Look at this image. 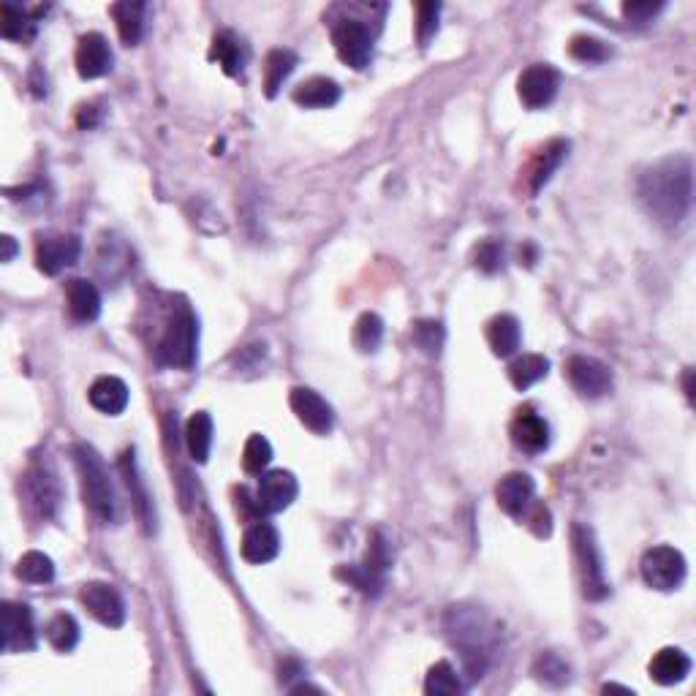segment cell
I'll list each match as a JSON object with an SVG mask.
<instances>
[{"label": "cell", "instance_id": "cell-36", "mask_svg": "<svg viewBox=\"0 0 696 696\" xmlns=\"http://www.w3.org/2000/svg\"><path fill=\"white\" fill-rule=\"evenodd\" d=\"M411 338H414V346L419 348L422 354H427V357H438V354H441V348H444L446 332L444 327H441V321L422 319V321H416L414 329H411Z\"/></svg>", "mask_w": 696, "mask_h": 696}, {"label": "cell", "instance_id": "cell-43", "mask_svg": "<svg viewBox=\"0 0 696 696\" xmlns=\"http://www.w3.org/2000/svg\"><path fill=\"white\" fill-rule=\"evenodd\" d=\"M525 514H528V525H531L536 536H550L552 517H550V509H547L544 503H531V509H528Z\"/></svg>", "mask_w": 696, "mask_h": 696}, {"label": "cell", "instance_id": "cell-23", "mask_svg": "<svg viewBox=\"0 0 696 696\" xmlns=\"http://www.w3.org/2000/svg\"><path fill=\"white\" fill-rule=\"evenodd\" d=\"M291 98L305 109H329L340 101V85L335 79L313 77L294 87Z\"/></svg>", "mask_w": 696, "mask_h": 696}, {"label": "cell", "instance_id": "cell-14", "mask_svg": "<svg viewBox=\"0 0 696 696\" xmlns=\"http://www.w3.org/2000/svg\"><path fill=\"white\" fill-rule=\"evenodd\" d=\"M533 495H536V482H533L531 474H522V471L506 474L495 487L498 506L509 517H525V512L531 509Z\"/></svg>", "mask_w": 696, "mask_h": 696}, {"label": "cell", "instance_id": "cell-22", "mask_svg": "<svg viewBox=\"0 0 696 696\" xmlns=\"http://www.w3.org/2000/svg\"><path fill=\"white\" fill-rule=\"evenodd\" d=\"M28 495L30 503L36 506L41 517H52L60 506V484L58 476L47 468H36L28 476Z\"/></svg>", "mask_w": 696, "mask_h": 696}, {"label": "cell", "instance_id": "cell-26", "mask_svg": "<svg viewBox=\"0 0 696 696\" xmlns=\"http://www.w3.org/2000/svg\"><path fill=\"white\" fill-rule=\"evenodd\" d=\"M210 60H218V66L229 74V77H237L242 68H245V60H248V52L242 47V41L223 30L213 39V47H210Z\"/></svg>", "mask_w": 696, "mask_h": 696}, {"label": "cell", "instance_id": "cell-34", "mask_svg": "<svg viewBox=\"0 0 696 696\" xmlns=\"http://www.w3.org/2000/svg\"><path fill=\"white\" fill-rule=\"evenodd\" d=\"M47 639L49 645L55 650H60V653H68V650L77 648L79 642V623L74 615H66V612H60V615H55V618L47 623Z\"/></svg>", "mask_w": 696, "mask_h": 696}, {"label": "cell", "instance_id": "cell-20", "mask_svg": "<svg viewBox=\"0 0 696 696\" xmlns=\"http://www.w3.org/2000/svg\"><path fill=\"white\" fill-rule=\"evenodd\" d=\"M66 302L71 319L82 321V324H90V321L98 319L101 313V294L90 281L85 278H74L68 281L66 286Z\"/></svg>", "mask_w": 696, "mask_h": 696}, {"label": "cell", "instance_id": "cell-30", "mask_svg": "<svg viewBox=\"0 0 696 696\" xmlns=\"http://www.w3.org/2000/svg\"><path fill=\"white\" fill-rule=\"evenodd\" d=\"M0 33L9 41H28L36 33V17L22 6L3 3L0 6Z\"/></svg>", "mask_w": 696, "mask_h": 696}, {"label": "cell", "instance_id": "cell-5", "mask_svg": "<svg viewBox=\"0 0 696 696\" xmlns=\"http://www.w3.org/2000/svg\"><path fill=\"white\" fill-rule=\"evenodd\" d=\"M642 580L656 590H675L680 582L686 580V558L675 547H653L642 555Z\"/></svg>", "mask_w": 696, "mask_h": 696}, {"label": "cell", "instance_id": "cell-24", "mask_svg": "<svg viewBox=\"0 0 696 696\" xmlns=\"http://www.w3.org/2000/svg\"><path fill=\"white\" fill-rule=\"evenodd\" d=\"M688 672H691V658L680 648L658 650L650 661V677L658 686H675L680 680H686Z\"/></svg>", "mask_w": 696, "mask_h": 696}, {"label": "cell", "instance_id": "cell-44", "mask_svg": "<svg viewBox=\"0 0 696 696\" xmlns=\"http://www.w3.org/2000/svg\"><path fill=\"white\" fill-rule=\"evenodd\" d=\"M0 245H3L0 261H11V259H14V253H17V242H14V237H9V234H3V237H0Z\"/></svg>", "mask_w": 696, "mask_h": 696}, {"label": "cell", "instance_id": "cell-21", "mask_svg": "<svg viewBox=\"0 0 696 696\" xmlns=\"http://www.w3.org/2000/svg\"><path fill=\"white\" fill-rule=\"evenodd\" d=\"M569 155V142L563 139H552L550 145H544L539 155L533 158L531 169H528V180H531V194H539L544 185L550 183L552 174L558 172V166L566 161Z\"/></svg>", "mask_w": 696, "mask_h": 696}, {"label": "cell", "instance_id": "cell-41", "mask_svg": "<svg viewBox=\"0 0 696 696\" xmlns=\"http://www.w3.org/2000/svg\"><path fill=\"white\" fill-rule=\"evenodd\" d=\"M476 267L482 272H487V275H493V272H498L503 267V245L495 240H484L479 248H476Z\"/></svg>", "mask_w": 696, "mask_h": 696}, {"label": "cell", "instance_id": "cell-31", "mask_svg": "<svg viewBox=\"0 0 696 696\" xmlns=\"http://www.w3.org/2000/svg\"><path fill=\"white\" fill-rule=\"evenodd\" d=\"M547 370H550V362L542 357V354H522V357H517L509 365V378H512V384L520 392H525V389H531L533 384H539L544 376H547Z\"/></svg>", "mask_w": 696, "mask_h": 696}, {"label": "cell", "instance_id": "cell-6", "mask_svg": "<svg viewBox=\"0 0 696 696\" xmlns=\"http://www.w3.org/2000/svg\"><path fill=\"white\" fill-rule=\"evenodd\" d=\"M332 44L338 58L357 71H362L373 58V33L362 20H340L332 30Z\"/></svg>", "mask_w": 696, "mask_h": 696}, {"label": "cell", "instance_id": "cell-40", "mask_svg": "<svg viewBox=\"0 0 696 696\" xmlns=\"http://www.w3.org/2000/svg\"><path fill=\"white\" fill-rule=\"evenodd\" d=\"M438 17H441V3H419L416 6V39L422 47L430 44L438 33Z\"/></svg>", "mask_w": 696, "mask_h": 696}, {"label": "cell", "instance_id": "cell-13", "mask_svg": "<svg viewBox=\"0 0 696 696\" xmlns=\"http://www.w3.org/2000/svg\"><path fill=\"white\" fill-rule=\"evenodd\" d=\"M300 493V484L294 479L291 471H270L261 476L259 482V509L267 514H278L283 509H289L294 498Z\"/></svg>", "mask_w": 696, "mask_h": 696}, {"label": "cell", "instance_id": "cell-32", "mask_svg": "<svg viewBox=\"0 0 696 696\" xmlns=\"http://www.w3.org/2000/svg\"><path fill=\"white\" fill-rule=\"evenodd\" d=\"M17 577L28 585H47L55 580V563L44 552H25L17 563Z\"/></svg>", "mask_w": 696, "mask_h": 696}, {"label": "cell", "instance_id": "cell-35", "mask_svg": "<svg viewBox=\"0 0 696 696\" xmlns=\"http://www.w3.org/2000/svg\"><path fill=\"white\" fill-rule=\"evenodd\" d=\"M569 672L571 669L569 664H566V658L558 656V653H542V656L536 658V664H533L536 680L552 688L566 686V683H569Z\"/></svg>", "mask_w": 696, "mask_h": 696}, {"label": "cell", "instance_id": "cell-29", "mask_svg": "<svg viewBox=\"0 0 696 696\" xmlns=\"http://www.w3.org/2000/svg\"><path fill=\"white\" fill-rule=\"evenodd\" d=\"M145 11V3H131V0H123V3H115V6H112L117 33H120V39L126 41L128 47L139 44L142 33H145Z\"/></svg>", "mask_w": 696, "mask_h": 696}, {"label": "cell", "instance_id": "cell-39", "mask_svg": "<svg viewBox=\"0 0 696 696\" xmlns=\"http://www.w3.org/2000/svg\"><path fill=\"white\" fill-rule=\"evenodd\" d=\"M571 58H577L580 63H604L612 55L609 47L596 36H574L569 44Z\"/></svg>", "mask_w": 696, "mask_h": 696}, {"label": "cell", "instance_id": "cell-38", "mask_svg": "<svg viewBox=\"0 0 696 696\" xmlns=\"http://www.w3.org/2000/svg\"><path fill=\"white\" fill-rule=\"evenodd\" d=\"M272 463V446L264 435L253 433L248 441H245V449H242V468L248 474H261L267 465Z\"/></svg>", "mask_w": 696, "mask_h": 696}, {"label": "cell", "instance_id": "cell-37", "mask_svg": "<svg viewBox=\"0 0 696 696\" xmlns=\"http://www.w3.org/2000/svg\"><path fill=\"white\" fill-rule=\"evenodd\" d=\"M384 340V321L378 319L376 313H362L354 327V346L362 354H373Z\"/></svg>", "mask_w": 696, "mask_h": 696}, {"label": "cell", "instance_id": "cell-8", "mask_svg": "<svg viewBox=\"0 0 696 696\" xmlns=\"http://www.w3.org/2000/svg\"><path fill=\"white\" fill-rule=\"evenodd\" d=\"M558 87H561V74L558 68L547 66V63L525 68L517 79V93L528 109H544L552 104V98L558 96Z\"/></svg>", "mask_w": 696, "mask_h": 696}, {"label": "cell", "instance_id": "cell-45", "mask_svg": "<svg viewBox=\"0 0 696 696\" xmlns=\"http://www.w3.org/2000/svg\"><path fill=\"white\" fill-rule=\"evenodd\" d=\"M79 126H96V107H93V104H90V107H82V112H79Z\"/></svg>", "mask_w": 696, "mask_h": 696}, {"label": "cell", "instance_id": "cell-42", "mask_svg": "<svg viewBox=\"0 0 696 696\" xmlns=\"http://www.w3.org/2000/svg\"><path fill=\"white\" fill-rule=\"evenodd\" d=\"M661 9H664V3H623V17L634 22V25H645Z\"/></svg>", "mask_w": 696, "mask_h": 696}, {"label": "cell", "instance_id": "cell-10", "mask_svg": "<svg viewBox=\"0 0 696 696\" xmlns=\"http://www.w3.org/2000/svg\"><path fill=\"white\" fill-rule=\"evenodd\" d=\"M566 376L574 392L582 397H604L612 392V370L593 357H571L566 362Z\"/></svg>", "mask_w": 696, "mask_h": 696}, {"label": "cell", "instance_id": "cell-4", "mask_svg": "<svg viewBox=\"0 0 696 696\" xmlns=\"http://www.w3.org/2000/svg\"><path fill=\"white\" fill-rule=\"evenodd\" d=\"M574 552H577V563H580V580L585 599H607L609 585L607 574H604V561H601V552L599 547H596L593 531L585 528V525H577V528H574Z\"/></svg>", "mask_w": 696, "mask_h": 696}, {"label": "cell", "instance_id": "cell-28", "mask_svg": "<svg viewBox=\"0 0 696 696\" xmlns=\"http://www.w3.org/2000/svg\"><path fill=\"white\" fill-rule=\"evenodd\" d=\"M300 58L297 52L291 49H272L267 60H264V93L270 98L278 96V90L283 87V82L291 77V71L297 68Z\"/></svg>", "mask_w": 696, "mask_h": 696}, {"label": "cell", "instance_id": "cell-2", "mask_svg": "<svg viewBox=\"0 0 696 696\" xmlns=\"http://www.w3.org/2000/svg\"><path fill=\"white\" fill-rule=\"evenodd\" d=\"M74 460H77L79 482H82L87 509L101 522H115L117 498L104 460L98 457V452L90 444L74 446Z\"/></svg>", "mask_w": 696, "mask_h": 696}, {"label": "cell", "instance_id": "cell-11", "mask_svg": "<svg viewBox=\"0 0 696 696\" xmlns=\"http://www.w3.org/2000/svg\"><path fill=\"white\" fill-rule=\"evenodd\" d=\"M79 253H82V240L77 234H49L36 245V264L47 275H60L66 267L77 264Z\"/></svg>", "mask_w": 696, "mask_h": 696}, {"label": "cell", "instance_id": "cell-17", "mask_svg": "<svg viewBox=\"0 0 696 696\" xmlns=\"http://www.w3.org/2000/svg\"><path fill=\"white\" fill-rule=\"evenodd\" d=\"M512 441L520 446L522 452L539 455V452H544L550 446V425L544 422V416H539L531 408H525V411L514 416Z\"/></svg>", "mask_w": 696, "mask_h": 696}, {"label": "cell", "instance_id": "cell-9", "mask_svg": "<svg viewBox=\"0 0 696 696\" xmlns=\"http://www.w3.org/2000/svg\"><path fill=\"white\" fill-rule=\"evenodd\" d=\"M36 620L28 604H3V650L6 653H25L36 648Z\"/></svg>", "mask_w": 696, "mask_h": 696}, {"label": "cell", "instance_id": "cell-18", "mask_svg": "<svg viewBox=\"0 0 696 696\" xmlns=\"http://www.w3.org/2000/svg\"><path fill=\"white\" fill-rule=\"evenodd\" d=\"M120 474H123V479H126L128 493H131V501H134V512L136 517H139V522H142V528H145L147 533H153L155 528L153 501H150V493H147L142 476H139V471H136L134 452H123V457H120Z\"/></svg>", "mask_w": 696, "mask_h": 696}, {"label": "cell", "instance_id": "cell-19", "mask_svg": "<svg viewBox=\"0 0 696 696\" xmlns=\"http://www.w3.org/2000/svg\"><path fill=\"white\" fill-rule=\"evenodd\" d=\"M87 397H90V406L96 408V411L107 416H117L123 414L128 406V387L123 378L101 376L93 381Z\"/></svg>", "mask_w": 696, "mask_h": 696}, {"label": "cell", "instance_id": "cell-25", "mask_svg": "<svg viewBox=\"0 0 696 696\" xmlns=\"http://www.w3.org/2000/svg\"><path fill=\"white\" fill-rule=\"evenodd\" d=\"M487 343L493 348L495 357H512L522 343L520 321L514 319V316H509V313L495 316V319L487 324Z\"/></svg>", "mask_w": 696, "mask_h": 696}, {"label": "cell", "instance_id": "cell-27", "mask_svg": "<svg viewBox=\"0 0 696 696\" xmlns=\"http://www.w3.org/2000/svg\"><path fill=\"white\" fill-rule=\"evenodd\" d=\"M185 444L196 463H207L213 449V416L207 411H196L185 425Z\"/></svg>", "mask_w": 696, "mask_h": 696}, {"label": "cell", "instance_id": "cell-16", "mask_svg": "<svg viewBox=\"0 0 696 696\" xmlns=\"http://www.w3.org/2000/svg\"><path fill=\"white\" fill-rule=\"evenodd\" d=\"M112 47L101 33H87L79 39L77 71L82 79H98L112 71Z\"/></svg>", "mask_w": 696, "mask_h": 696}, {"label": "cell", "instance_id": "cell-33", "mask_svg": "<svg viewBox=\"0 0 696 696\" xmlns=\"http://www.w3.org/2000/svg\"><path fill=\"white\" fill-rule=\"evenodd\" d=\"M465 686L460 675L455 672V667L449 661H438L435 667H430L425 680V694L427 696H452L463 694Z\"/></svg>", "mask_w": 696, "mask_h": 696}, {"label": "cell", "instance_id": "cell-7", "mask_svg": "<svg viewBox=\"0 0 696 696\" xmlns=\"http://www.w3.org/2000/svg\"><path fill=\"white\" fill-rule=\"evenodd\" d=\"M82 604L85 609L109 629H120L126 623V601L120 596V590L107 582H87L82 588Z\"/></svg>", "mask_w": 696, "mask_h": 696}, {"label": "cell", "instance_id": "cell-3", "mask_svg": "<svg viewBox=\"0 0 696 696\" xmlns=\"http://www.w3.org/2000/svg\"><path fill=\"white\" fill-rule=\"evenodd\" d=\"M196 343H199V324L191 308H180L169 321L164 338L158 343V359L169 368L188 370L196 362Z\"/></svg>", "mask_w": 696, "mask_h": 696}, {"label": "cell", "instance_id": "cell-1", "mask_svg": "<svg viewBox=\"0 0 696 696\" xmlns=\"http://www.w3.org/2000/svg\"><path fill=\"white\" fill-rule=\"evenodd\" d=\"M639 202L658 223L677 226L694 202V169L686 155H672L639 174Z\"/></svg>", "mask_w": 696, "mask_h": 696}, {"label": "cell", "instance_id": "cell-12", "mask_svg": "<svg viewBox=\"0 0 696 696\" xmlns=\"http://www.w3.org/2000/svg\"><path fill=\"white\" fill-rule=\"evenodd\" d=\"M289 403L291 411L297 414V419H300L308 430H313V433L319 435H327L329 430H332L335 414H332V406H329L319 392H313V389L308 387H294L289 395Z\"/></svg>", "mask_w": 696, "mask_h": 696}, {"label": "cell", "instance_id": "cell-15", "mask_svg": "<svg viewBox=\"0 0 696 696\" xmlns=\"http://www.w3.org/2000/svg\"><path fill=\"white\" fill-rule=\"evenodd\" d=\"M281 552V533L272 522L256 520L253 525H248V531L242 536V558L248 563H270L278 558Z\"/></svg>", "mask_w": 696, "mask_h": 696}]
</instances>
